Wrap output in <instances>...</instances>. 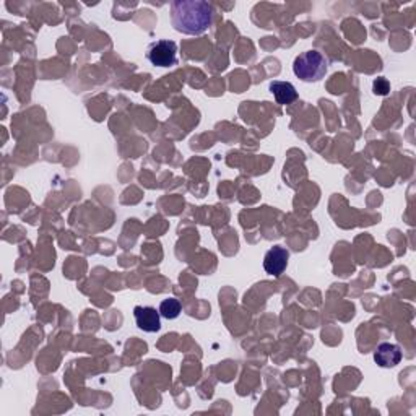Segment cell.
<instances>
[{
    "label": "cell",
    "instance_id": "1",
    "mask_svg": "<svg viewBox=\"0 0 416 416\" xmlns=\"http://www.w3.org/2000/svg\"><path fill=\"white\" fill-rule=\"evenodd\" d=\"M214 7L203 0H176L171 3V23L182 35H203L214 25Z\"/></svg>",
    "mask_w": 416,
    "mask_h": 416
},
{
    "label": "cell",
    "instance_id": "2",
    "mask_svg": "<svg viewBox=\"0 0 416 416\" xmlns=\"http://www.w3.org/2000/svg\"><path fill=\"white\" fill-rule=\"evenodd\" d=\"M329 70V61H327L319 50H306L294 59L293 72L299 80L312 83L323 78Z\"/></svg>",
    "mask_w": 416,
    "mask_h": 416
},
{
    "label": "cell",
    "instance_id": "3",
    "mask_svg": "<svg viewBox=\"0 0 416 416\" xmlns=\"http://www.w3.org/2000/svg\"><path fill=\"white\" fill-rule=\"evenodd\" d=\"M146 59L156 67H173L178 64V44L169 39L151 43L146 49Z\"/></svg>",
    "mask_w": 416,
    "mask_h": 416
},
{
    "label": "cell",
    "instance_id": "4",
    "mask_svg": "<svg viewBox=\"0 0 416 416\" xmlns=\"http://www.w3.org/2000/svg\"><path fill=\"white\" fill-rule=\"evenodd\" d=\"M137 327L148 334H153L161 329V314L151 306H135L133 309Z\"/></svg>",
    "mask_w": 416,
    "mask_h": 416
},
{
    "label": "cell",
    "instance_id": "5",
    "mask_svg": "<svg viewBox=\"0 0 416 416\" xmlns=\"http://www.w3.org/2000/svg\"><path fill=\"white\" fill-rule=\"evenodd\" d=\"M288 258H290V252L286 251L285 247L275 246L265 254V257H263V269H265L267 274L280 276L286 270Z\"/></svg>",
    "mask_w": 416,
    "mask_h": 416
},
{
    "label": "cell",
    "instance_id": "6",
    "mask_svg": "<svg viewBox=\"0 0 416 416\" xmlns=\"http://www.w3.org/2000/svg\"><path fill=\"white\" fill-rule=\"evenodd\" d=\"M374 359L381 368H395L401 361L400 346L394 343H381L374 353Z\"/></svg>",
    "mask_w": 416,
    "mask_h": 416
},
{
    "label": "cell",
    "instance_id": "7",
    "mask_svg": "<svg viewBox=\"0 0 416 416\" xmlns=\"http://www.w3.org/2000/svg\"><path fill=\"white\" fill-rule=\"evenodd\" d=\"M270 91L274 93L278 104H291L293 101L298 100V91L290 82H272Z\"/></svg>",
    "mask_w": 416,
    "mask_h": 416
},
{
    "label": "cell",
    "instance_id": "8",
    "mask_svg": "<svg viewBox=\"0 0 416 416\" xmlns=\"http://www.w3.org/2000/svg\"><path fill=\"white\" fill-rule=\"evenodd\" d=\"M182 311L181 303H179V299L176 298H169L164 299L163 303L160 304V314L161 317L168 319V321H173V319H178L179 314Z\"/></svg>",
    "mask_w": 416,
    "mask_h": 416
},
{
    "label": "cell",
    "instance_id": "9",
    "mask_svg": "<svg viewBox=\"0 0 416 416\" xmlns=\"http://www.w3.org/2000/svg\"><path fill=\"white\" fill-rule=\"evenodd\" d=\"M374 91L379 95H387L389 93V83L384 78H379L377 82H374Z\"/></svg>",
    "mask_w": 416,
    "mask_h": 416
}]
</instances>
